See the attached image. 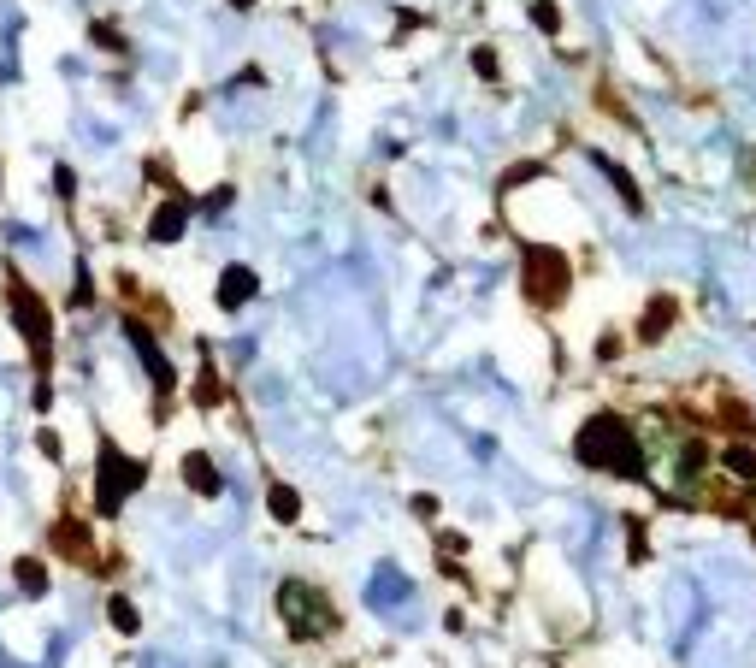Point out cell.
<instances>
[{
    "label": "cell",
    "mask_w": 756,
    "mask_h": 668,
    "mask_svg": "<svg viewBox=\"0 0 756 668\" xmlns=\"http://www.w3.org/2000/svg\"><path fill=\"white\" fill-rule=\"evenodd\" d=\"M266 503H272V521H284V527L302 515V497H296L290 485H272V497H266Z\"/></svg>",
    "instance_id": "4fadbf2b"
},
{
    "label": "cell",
    "mask_w": 756,
    "mask_h": 668,
    "mask_svg": "<svg viewBox=\"0 0 756 668\" xmlns=\"http://www.w3.org/2000/svg\"><path fill=\"white\" fill-rule=\"evenodd\" d=\"M473 66H479V77H497V54L491 48H473Z\"/></svg>",
    "instance_id": "d6986e66"
},
{
    "label": "cell",
    "mask_w": 756,
    "mask_h": 668,
    "mask_svg": "<svg viewBox=\"0 0 756 668\" xmlns=\"http://www.w3.org/2000/svg\"><path fill=\"white\" fill-rule=\"evenodd\" d=\"M12 320H18V337L30 343V361H36V373H48V367H54V326H48V308H42V296H36L24 278H12Z\"/></svg>",
    "instance_id": "277c9868"
},
{
    "label": "cell",
    "mask_w": 756,
    "mask_h": 668,
    "mask_svg": "<svg viewBox=\"0 0 756 668\" xmlns=\"http://www.w3.org/2000/svg\"><path fill=\"white\" fill-rule=\"evenodd\" d=\"M532 24H538L544 36H562V6H556V0H532Z\"/></svg>",
    "instance_id": "9a60e30c"
},
{
    "label": "cell",
    "mask_w": 756,
    "mask_h": 668,
    "mask_svg": "<svg viewBox=\"0 0 756 668\" xmlns=\"http://www.w3.org/2000/svg\"><path fill=\"white\" fill-rule=\"evenodd\" d=\"M278 615H284L290 639H325V633L337 627L331 598H325L319 586H308V580H284V592H278Z\"/></svg>",
    "instance_id": "3957f363"
},
{
    "label": "cell",
    "mask_w": 756,
    "mask_h": 668,
    "mask_svg": "<svg viewBox=\"0 0 756 668\" xmlns=\"http://www.w3.org/2000/svg\"><path fill=\"white\" fill-rule=\"evenodd\" d=\"M54 544H60V550H71V556H77L83 568H95V550H89V533H83L77 521H60V527H54Z\"/></svg>",
    "instance_id": "7c38bea8"
},
{
    "label": "cell",
    "mask_w": 756,
    "mask_h": 668,
    "mask_svg": "<svg viewBox=\"0 0 756 668\" xmlns=\"http://www.w3.org/2000/svg\"><path fill=\"white\" fill-rule=\"evenodd\" d=\"M125 337H130V349L142 355V367H148V379H154V391H172V379H178V373H172V361L160 355V343H154V332H148L142 320H125Z\"/></svg>",
    "instance_id": "8992f818"
},
{
    "label": "cell",
    "mask_w": 756,
    "mask_h": 668,
    "mask_svg": "<svg viewBox=\"0 0 756 668\" xmlns=\"http://www.w3.org/2000/svg\"><path fill=\"white\" fill-rule=\"evenodd\" d=\"M727 468L739 473V479H756V450L751 444H733V450H727Z\"/></svg>",
    "instance_id": "e0dca14e"
},
{
    "label": "cell",
    "mask_w": 756,
    "mask_h": 668,
    "mask_svg": "<svg viewBox=\"0 0 756 668\" xmlns=\"http://www.w3.org/2000/svg\"><path fill=\"white\" fill-rule=\"evenodd\" d=\"M95 48H107V54H113V48H125V36H119L113 24H95Z\"/></svg>",
    "instance_id": "ac0fdd59"
},
{
    "label": "cell",
    "mask_w": 756,
    "mask_h": 668,
    "mask_svg": "<svg viewBox=\"0 0 756 668\" xmlns=\"http://www.w3.org/2000/svg\"><path fill=\"white\" fill-rule=\"evenodd\" d=\"M107 615H113V627H119V633H136V627H142V615H136V603H130V598H113V603H107Z\"/></svg>",
    "instance_id": "2e32d148"
},
{
    "label": "cell",
    "mask_w": 756,
    "mask_h": 668,
    "mask_svg": "<svg viewBox=\"0 0 756 668\" xmlns=\"http://www.w3.org/2000/svg\"><path fill=\"white\" fill-rule=\"evenodd\" d=\"M520 290H526L532 308H562L567 290H573V261L556 243H526L520 249Z\"/></svg>",
    "instance_id": "7a4b0ae2"
},
{
    "label": "cell",
    "mask_w": 756,
    "mask_h": 668,
    "mask_svg": "<svg viewBox=\"0 0 756 668\" xmlns=\"http://www.w3.org/2000/svg\"><path fill=\"white\" fill-rule=\"evenodd\" d=\"M18 586H24L30 598H42V592H48V568H42L36 556H24V562H18Z\"/></svg>",
    "instance_id": "5bb4252c"
},
{
    "label": "cell",
    "mask_w": 756,
    "mask_h": 668,
    "mask_svg": "<svg viewBox=\"0 0 756 668\" xmlns=\"http://www.w3.org/2000/svg\"><path fill=\"white\" fill-rule=\"evenodd\" d=\"M184 225H189V201L172 196V201H160V207H154L148 237H154V243H178V237H184Z\"/></svg>",
    "instance_id": "9c48e42d"
},
{
    "label": "cell",
    "mask_w": 756,
    "mask_h": 668,
    "mask_svg": "<svg viewBox=\"0 0 756 668\" xmlns=\"http://www.w3.org/2000/svg\"><path fill=\"white\" fill-rule=\"evenodd\" d=\"M195 402H219V379H213V367H207V379L195 385Z\"/></svg>",
    "instance_id": "ffe728a7"
},
{
    "label": "cell",
    "mask_w": 756,
    "mask_h": 668,
    "mask_svg": "<svg viewBox=\"0 0 756 668\" xmlns=\"http://www.w3.org/2000/svg\"><path fill=\"white\" fill-rule=\"evenodd\" d=\"M254 296H260V278H254V267H225V272H219V308H225V314L249 308Z\"/></svg>",
    "instance_id": "52a82bcc"
},
{
    "label": "cell",
    "mask_w": 756,
    "mask_h": 668,
    "mask_svg": "<svg viewBox=\"0 0 756 668\" xmlns=\"http://www.w3.org/2000/svg\"><path fill=\"white\" fill-rule=\"evenodd\" d=\"M674 320H680V302L674 296H650V308L638 320V343H662V337L674 332Z\"/></svg>",
    "instance_id": "ba28073f"
},
{
    "label": "cell",
    "mask_w": 756,
    "mask_h": 668,
    "mask_svg": "<svg viewBox=\"0 0 756 668\" xmlns=\"http://www.w3.org/2000/svg\"><path fill=\"white\" fill-rule=\"evenodd\" d=\"M231 6H237V12H249V6H254V0H231Z\"/></svg>",
    "instance_id": "44dd1931"
},
{
    "label": "cell",
    "mask_w": 756,
    "mask_h": 668,
    "mask_svg": "<svg viewBox=\"0 0 756 668\" xmlns=\"http://www.w3.org/2000/svg\"><path fill=\"white\" fill-rule=\"evenodd\" d=\"M148 479V468L136 462V456H125L119 444H101V473H95V509L101 515H119L125 509V497Z\"/></svg>",
    "instance_id": "5b68a950"
},
{
    "label": "cell",
    "mask_w": 756,
    "mask_h": 668,
    "mask_svg": "<svg viewBox=\"0 0 756 668\" xmlns=\"http://www.w3.org/2000/svg\"><path fill=\"white\" fill-rule=\"evenodd\" d=\"M591 166H597V172H603V178L615 184V196L627 201V213H644V196H638V184H632V172H627V166H615L609 154H591Z\"/></svg>",
    "instance_id": "30bf717a"
},
{
    "label": "cell",
    "mask_w": 756,
    "mask_h": 668,
    "mask_svg": "<svg viewBox=\"0 0 756 668\" xmlns=\"http://www.w3.org/2000/svg\"><path fill=\"white\" fill-rule=\"evenodd\" d=\"M573 456H579V468H591V473L644 479V450H638V438H632V426L621 414H591L579 426V438H573Z\"/></svg>",
    "instance_id": "6da1fadb"
},
{
    "label": "cell",
    "mask_w": 756,
    "mask_h": 668,
    "mask_svg": "<svg viewBox=\"0 0 756 668\" xmlns=\"http://www.w3.org/2000/svg\"><path fill=\"white\" fill-rule=\"evenodd\" d=\"M184 479H189V491H195V497H219V491H225L219 468H213L201 450H195V456H184Z\"/></svg>",
    "instance_id": "8fae6325"
}]
</instances>
